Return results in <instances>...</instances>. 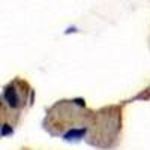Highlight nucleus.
Returning a JSON list of instances; mask_svg holds the SVG:
<instances>
[{
    "instance_id": "obj_1",
    "label": "nucleus",
    "mask_w": 150,
    "mask_h": 150,
    "mask_svg": "<svg viewBox=\"0 0 150 150\" xmlns=\"http://www.w3.org/2000/svg\"><path fill=\"white\" fill-rule=\"evenodd\" d=\"M26 83H23L21 80H17L14 83H9V86L5 87L3 93V112L11 110V112H14V122L18 120L21 116V110L26 107L29 99L27 95L30 93V89H26Z\"/></svg>"
}]
</instances>
